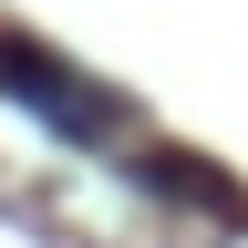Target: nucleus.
<instances>
[{
  "mask_svg": "<svg viewBox=\"0 0 248 248\" xmlns=\"http://www.w3.org/2000/svg\"><path fill=\"white\" fill-rule=\"evenodd\" d=\"M0 93H11V104H31L52 135H73V145H93V135H124V104H114L104 83H83L73 62H52L42 42H0Z\"/></svg>",
  "mask_w": 248,
  "mask_h": 248,
  "instance_id": "obj_1",
  "label": "nucleus"
}]
</instances>
